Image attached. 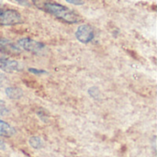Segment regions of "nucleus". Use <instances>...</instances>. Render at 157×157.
<instances>
[{
	"instance_id": "obj_8",
	"label": "nucleus",
	"mask_w": 157,
	"mask_h": 157,
	"mask_svg": "<svg viewBox=\"0 0 157 157\" xmlns=\"http://www.w3.org/2000/svg\"><path fill=\"white\" fill-rule=\"evenodd\" d=\"M29 144L34 149H40V148H41L43 146L42 140L40 137H38V136H32V137H30L29 140Z\"/></svg>"
},
{
	"instance_id": "obj_2",
	"label": "nucleus",
	"mask_w": 157,
	"mask_h": 157,
	"mask_svg": "<svg viewBox=\"0 0 157 157\" xmlns=\"http://www.w3.org/2000/svg\"><path fill=\"white\" fill-rule=\"evenodd\" d=\"M22 16L19 12L14 9L0 10V25L2 26H13L22 23Z\"/></svg>"
},
{
	"instance_id": "obj_9",
	"label": "nucleus",
	"mask_w": 157,
	"mask_h": 157,
	"mask_svg": "<svg viewBox=\"0 0 157 157\" xmlns=\"http://www.w3.org/2000/svg\"><path fill=\"white\" fill-rule=\"evenodd\" d=\"M0 44H1V46L2 47H4L6 50H7V51H15V52H18V49L13 44V43H11V42H9L8 40H5V39H3V40H0Z\"/></svg>"
},
{
	"instance_id": "obj_10",
	"label": "nucleus",
	"mask_w": 157,
	"mask_h": 157,
	"mask_svg": "<svg viewBox=\"0 0 157 157\" xmlns=\"http://www.w3.org/2000/svg\"><path fill=\"white\" fill-rule=\"evenodd\" d=\"M8 113H9V109L7 105L6 104L5 101L0 99V115L5 116V115H7Z\"/></svg>"
},
{
	"instance_id": "obj_16",
	"label": "nucleus",
	"mask_w": 157,
	"mask_h": 157,
	"mask_svg": "<svg viewBox=\"0 0 157 157\" xmlns=\"http://www.w3.org/2000/svg\"><path fill=\"white\" fill-rule=\"evenodd\" d=\"M2 7H3V2L0 0V10L2 9Z\"/></svg>"
},
{
	"instance_id": "obj_12",
	"label": "nucleus",
	"mask_w": 157,
	"mask_h": 157,
	"mask_svg": "<svg viewBox=\"0 0 157 157\" xmlns=\"http://www.w3.org/2000/svg\"><path fill=\"white\" fill-rule=\"evenodd\" d=\"M29 71L32 74H35V75H40V74H46L45 71L43 70H39V69H35V68H29Z\"/></svg>"
},
{
	"instance_id": "obj_7",
	"label": "nucleus",
	"mask_w": 157,
	"mask_h": 157,
	"mask_svg": "<svg viewBox=\"0 0 157 157\" xmlns=\"http://www.w3.org/2000/svg\"><path fill=\"white\" fill-rule=\"evenodd\" d=\"M6 94L9 98L12 99H17L22 97L23 91L19 87H14V86H9L6 88Z\"/></svg>"
},
{
	"instance_id": "obj_6",
	"label": "nucleus",
	"mask_w": 157,
	"mask_h": 157,
	"mask_svg": "<svg viewBox=\"0 0 157 157\" xmlns=\"http://www.w3.org/2000/svg\"><path fill=\"white\" fill-rule=\"evenodd\" d=\"M16 133V130L5 121L0 120V136L12 137Z\"/></svg>"
},
{
	"instance_id": "obj_14",
	"label": "nucleus",
	"mask_w": 157,
	"mask_h": 157,
	"mask_svg": "<svg viewBox=\"0 0 157 157\" xmlns=\"http://www.w3.org/2000/svg\"><path fill=\"white\" fill-rule=\"evenodd\" d=\"M6 149V145L5 144V142L0 138V151H4Z\"/></svg>"
},
{
	"instance_id": "obj_11",
	"label": "nucleus",
	"mask_w": 157,
	"mask_h": 157,
	"mask_svg": "<svg viewBox=\"0 0 157 157\" xmlns=\"http://www.w3.org/2000/svg\"><path fill=\"white\" fill-rule=\"evenodd\" d=\"M7 83H8V78L6 77V75L3 73H0V88L6 87Z\"/></svg>"
},
{
	"instance_id": "obj_1",
	"label": "nucleus",
	"mask_w": 157,
	"mask_h": 157,
	"mask_svg": "<svg viewBox=\"0 0 157 157\" xmlns=\"http://www.w3.org/2000/svg\"><path fill=\"white\" fill-rule=\"evenodd\" d=\"M31 1L37 8L54 16L55 17L65 23L74 24L80 21V17L78 16L77 13H75L74 10L70 9L69 7L63 6L55 1L52 0H31Z\"/></svg>"
},
{
	"instance_id": "obj_13",
	"label": "nucleus",
	"mask_w": 157,
	"mask_h": 157,
	"mask_svg": "<svg viewBox=\"0 0 157 157\" xmlns=\"http://www.w3.org/2000/svg\"><path fill=\"white\" fill-rule=\"evenodd\" d=\"M66 2H68V3H70V4H73V5H77V6H79V5H83L84 4V2H85V0H65Z\"/></svg>"
},
{
	"instance_id": "obj_3",
	"label": "nucleus",
	"mask_w": 157,
	"mask_h": 157,
	"mask_svg": "<svg viewBox=\"0 0 157 157\" xmlns=\"http://www.w3.org/2000/svg\"><path fill=\"white\" fill-rule=\"evenodd\" d=\"M17 44L20 48H22L23 50L34 53V54H41L44 52L46 46L41 43L35 40L29 39V38H22L17 41Z\"/></svg>"
},
{
	"instance_id": "obj_4",
	"label": "nucleus",
	"mask_w": 157,
	"mask_h": 157,
	"mask_svg": "<svg viewBox=\"0 0 157 157\" xmlns=\"http://www.w3.org/2000/svg\"><path fill=\"white\" fill-rule=\"evenodd\" d=\"M75 37L80 42L86 44V43L90 42L94 39L95 32L91 26L87 24H83L77 28L75 31Z\"/></svg>"
},
{
	"instance_id": "obj_15",
	"label": "nucleus",
	"mask_w": 157,
	"mask_h": 157,
	"mask_svg": "<svg viewBox=\"0 0 157 157\" xmlns=\"http://www.w3.org/2000/svg\"><path fill=\"white\" fill-rule=\"evenodd\" d=\"M3 55H4V51L0 49V59H1V58H4Z\"/></svg>"
},
{
	"instance_id": "obj_5",
	"label": "nucleus",
	"mask_w": 157,
	"mask_h": 157,
	"mask_svg": "<svg viewBox=\"0 0 157 157\" xmlns=\"http://www.w3.org/2000/svg\"><path fill=\"white\" fill-rule=\"evenodd\" d=\"M0 69L5 73H17L23 70L22 65L15 60H10L6 58L0 59Z\"/></svg>"
}]
</instances>
